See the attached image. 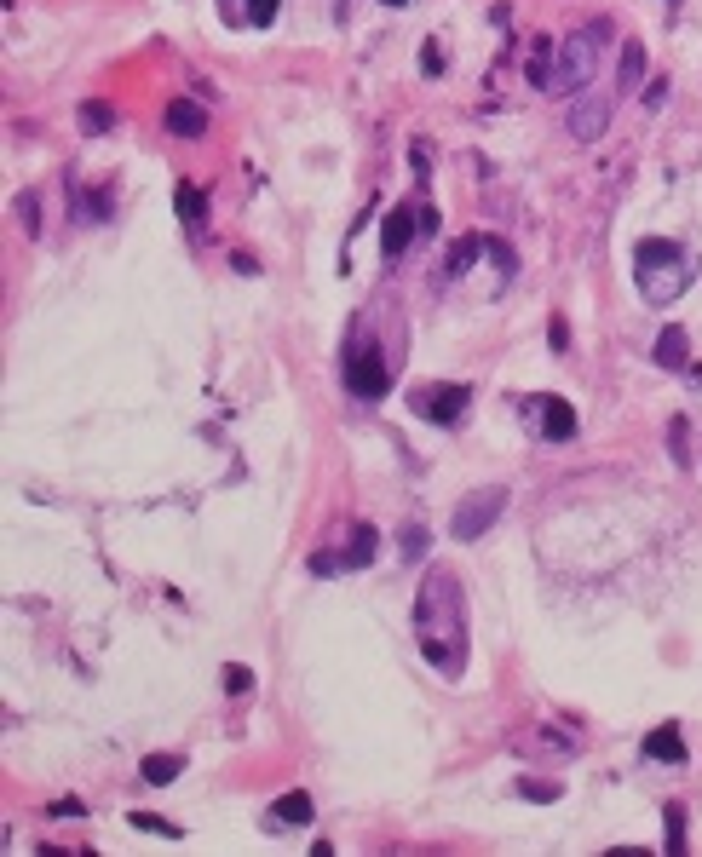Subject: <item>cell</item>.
<instances>
[{"mask_svg": "<svg viewBox=\"0 0 702 857\" xmlns=\"http://www.w3.org/2000/svg\"><path fill=\"white\" fill-rule=\"evenodd\" d=\"M415 639H421L426 662L438 673L455 679L467 668V593H461L455 570H444V564H432L421 593H415Z\"/></svg>", "mask_w": 702, "mask_h": 857, "instance_id": "cell-1", "label": "cell"}, {"mask_svg": "<svg viewBox=\"0 0 702 857\" xmlns=\"http://www.w3.org/2000/svg\"><path fill=\"white\" fill-rule=\"evenodd\" d=\"M633 271H639V294L651 305H668L685 294V282H691V259H685V248L679 242H668V236H645L639 242V254H633Z\"/></svg>", "mask_w": 702, "mask_h": 857, "instance_id": "cell-2", "label": "cell"}, {"mask_svg": "<svg viewBox=\"0 0 702 857\" xmlns=\"http://www.w3.org/2000/svg\"><path fill=\"white\" fill-rule=\"evenodd\" d=\"M605 35H610V24H593V29H582V35H570V41H564L559 87H570V93L593 87V75H599V41H605Z\"/></svg>", "mask_w": 702, "mask_h": 857, "instance_id": "cell-3", "label": "cell"}, {"mask_svg": "<svg viewBox=\"0 0 702 857\" xmlns=\"http://www.w3.org/2000/svg\"><path fill=\"white\" fill-rule=\"evenodd\" d=\"M346 386L357 397H380L386 386H392L386 357L375 351V340H351V351H346Z\"/></svg>", "mask_w": 702, "mask_h": 857, "instance_id": "cell-4", "label": "cell"}, {"mask_svg": "<svg viewBox=\"0 0 702 857\" xmlns=\"http://www.w3.org/2000/svg\"><path fill=\"white\" fill-rule=\"evenodd\" d=\"M501 512H507V489H495V484L490 489H472L467 501L455 507V541H478Z\"/></svg>", "mask_w": 702, "mask_h": 857, "instance_id": "cell-5", "label": "cell"}, {"mask_svg": "<svg viewBox=\"0 0 702 857\" xmlns=\"http://www.w3.org/2000/svg\"><path fill=\"white\" fill-rule=\"evenodd\" d=\"M467 403H472V386L444 380V386H421L415 392V415H426L432 426H455V420L467 415Z\"/></svg>", "mask_w": 702, "mask_h": 857, "instance_id": "cell-6", "label": "cell"}, {"mask_svg": "<svg viewBox=\"0 0 702 857\" xmlns=\"http://www.w3.org/2000/svg\"><path fill=\"white\" fill-rule=\"evenodd\" d=\"M524 409L536 415V432H541V438H553V443L576 438V409H570L564 397H524Z\"/></svg>", "mask_w": 702, "mask_h": 857, "instance_id": "cell-7", "label": "cell"}, {"mask_svg": "<svg viewBox=\"0 0 702 857\" xmlns=\"http://www.w3.org/2000/svg\"><path fill=\"white\" fill-rule=\"evenodd\" d=\"M605 121H610V98H593L582 87V98L570 104V133H576V139H599V133H605Z\"/></svg>", "mask_w": 702, "mask_h": 857, "instance_id": "cell-8", "label": "cell"}, {"mask_svg": "<svg viewBox=\"0 0 702 857\" xmlns=\"http://www.w3.org/2000/svg\"><path fill=\"white\" fill-rule=\"evenodd\" d=\"M409 236H421V213H409V202H403V208L386 213V231H380V254H386V259H398L403 248H409Z\"/></svg>", "mask_w": 702, "mask_h": 857, "instance_id": "cell-9", "label": "cell"}, {"mask_svg": "<svg viewBox=\"0 0 702 857\" xmlns=\"http://www.w3.org/2000/svg\"><path fill=\"white\" fill-rule=\"evenodd\" d=\"M167 133H179V139H202V133H208V110H202V104H190V98H173V104H167Z\"/></svg>", "mask_w": 702, "mask_h": 857, "instance_id": "cell-10", "label": "cell"}, {"mask_svg": "<svg viewBox=\"0 0 702 857\" xmlns=\"http://www.w3.org/2000/svg\"><path fill=\"white\" fill-rule=\"evenodd\" d=\"M645 754L662 765H679L685 760V737H679V725H656L651 737H645Z\"/></svg>", "mask_w": 702, "mask_h": 857, "instance_id": "cell-11", "label": "cell"}, {"mask_svg": "<svg viewBox=\"0 0 702 857\" xmlns=\"http://www.w3.org/2000/svg\"><path fill=\"white\" fill-rule=\"evenodd\" d=\"M375 547H380V530H375V524H357V530H351V541H346V553H340V570L369 564V558H375Z\"/></svg>", "mask_w": 702, "mask_h": 857, "instance_id": "cell-12", "label": "cell"}, {"mask_svg": "<svg viewBox=\"0 0 702 857\" xmlns=\"http://www.w3.org/2000/svg\"><path fill=\"white\" fill-rule=\"evenodd\" d=\"M179 771H185V760H179V754H150V760L139 765V777L150 788H173V783H179Z\"/></svg>", "mask_w": 702, "mask_h": 857, "instance_id": "cell-13", "label": "cell"}, {"mask_svg": "<svg viewBox=\"0 0 702 857\" xmlns=\"http://www.w3.org/2000/svg\"><path fill=\"white\" fill-rule=\"evenodd\" d=\"M271 823H294V829L311 823V794H305V788H288L277 806H271Z\"/></svg>", "mask_w": 702, "mask_h": 857, "instance_id": "cell-14", "label": "cell"}, {"mask_svg": "<svg viewBox=\"0 0 702 857\" xmlns=\"http://www.w3.org/2000/svg\"><path fill=\"white\" fill-rule=\"evenodd\" d=\"M173 208L185 213L190 231H202V225H208V196H202L196 185H179V190H173Z\"/></svg>", "mask_w": 702, "mask_h": 857, "instance_id": "cell-15", "label": "cell"}, {"mask_svg": "<svg viewBox=\"0 0 702 857\" xmlns=\"http://www.w3.org/2000/svg\"><path fill=\"white\" fill-rule=\"evenodd\" d=\"M679 363H685V328L668 323L662 340H656V369H679Z\"/></svg>", "mask_w": 702, "mask_h": 857, "instance_id": "cell-16", "label": "cell"}, {"mask_svg": "<svg viewBox=\"0 0 702 857\" xmlns=\"http://www.w3.org/2000/svg\"><path fill=\"white\" fill-rule=\"evenodd\" d=\"M639 75H645V47H639V41H628V47H622V75H616V87H622V93H633V87H639Z\"/></svg>", "mask_w": 702, "mask_h": 857, "instance_id": "cell-17", "label": "cell"}, {"mask_svg": "<svg viewBox=\"0 0 702 857\" xmlns=\"http://www.w3.org/2000/svg\"><path fill=\"white\" fill-rule=\"evenodd\" d=\"M478 248H484V236H461V242L449 248L444 271H449V277H467V265H472V259H478Z\"/></svg>", "mask_w": 702, "mask_h": 857, "instance_id": "cell-18", "label": "cell"}, {"mask_svg": "<svg viewBox=\"0 0 702 857\" xmlns=\"http://www.w3.org/2000/svg\"><path fill=\"white\" fill-rule=\"evenodd\" d=\"M127 823H133V829H144V834H162V840H179V823H167V817H150V811H133V817H127Z\"/></svg>", "mask_w": 702, "mask_h": 857, "instance_id": "cell-19", "label": "cell"}, {"mask_svg": "<svg viewBox=\"0 0 702 857\" xmlns=\"http://www.w3.org/2000/svg\"><path fill=\"white\" fill-rule=\"evenodd\" d=\"M81 127H87V133H110V127H116V110H110V104H81Z\"/></svg>", "mask_w": 702, "mask_h": 857, "instance_id": "cell-20", "label": "cell"}, {"mask_svg": "<svg viewBox=\"0 0 702 857\" xmlns=\"http://www.w3.org/2000/svg\"><path fill=\"white\" fill-rule=\"evenodd\" d=\"M662 823H668V857H679V852H685V811L668 806V811H662Z\"/></svg>", "mask_w": 702, "mask_h": 857, "instance_id": "cell-21", "label": "cell"}, {"mask_svg": "<svg viewBox=\"0 0 702 857\" xmlns=\"http://www.w3.org/2000/svg\"><path fill=\"white\" fill-rule=\"evenodd\" d=\"M219 679H225V691H231V696H248V691H254V673L242 668V662H231Z\"/></svg>", "mask_w": 702, "mask_h": 857, "instance_id": "cell-22", "label": "cell"}, {"mask_svg": "<svg viewBox=\"0 0 702 857\" xmlns=\"http://www.w3.org/2000/svg\"><path fill=\"white\" fill-rule=\"evenodd\" d=\"M398 547H403V558H421L426 553V524H403Z\"/></svg>", "mask_w": 702, "mask_h": 857, "instance_id": "cell-23", "label": "cell"}, {"mask_svg": "<svg viewBox=\"0 0 702 857\" xmlns=\"http://www.w3.org/2000/svg\"><path fill=\"white\" fill-rule=\"evenodd\" d=\"M518 794H524V800H559V783H541V777H524V783H518Z\"/></svg>", "mask_w": 702, "mask_h": 857, "instance_id": "cell-24", "label": "cell"}, {"mask_svg": "<svg viewBox=\"0 0 702 857\" xmlns=\"http://www.w3.org/2000/svg\"><path fill=\"white\" fill-rule=\"evenodd\" d=\"M277 6H282V0H248V24H271V18H277Z\"/></svg>", "mask_w": 702, "mask_h": 857, "instance_id": "cell-25", "label": "cell"}, {"mask_svg": "<svg viewBox=\"0 0 702 857\" xmlns=\"http://www.w3.org/2000/svg\"><path fill=\"white\" fill-rule=\"evenodd\" d=\"M490 259H495V271H513V248L507 242H490Z\"/></svg>", "mask_w": 702, "mask_h": 857, "instance_id": "cell-26", "label": "cell"}, {"mask_svg": "<svg viewBox=\"0 0 702 857\" xmlns=\"http://www.w3.org/2000/svg\"><path fill=\"white\" fill-rule=\"evenodd\" d=\"M421 70H426V75H438V70H444V52L426 47V52H421Z\"/></svg>", "mask_w": 702, "mask_h": 857, "instance_id": "cell-27", "label": "cell"}, {"mask_svg": "<svg viewBox=\"0 0 702 857\" xmlns=\"http://www.w3.org/2000/svg\"><path fill=\"white\" fill-rule=\"evenodd\" d=\"M415 213H421V236L438 231V208H415Z\"/></svg>", "mask_w": 702, "mask_h": 857, "instance_id": "cell-28", "label": "cell"}, {"mask_svg": "<svg viewBox=\"0 0 702 857\" xmlns=\"http://www.w3.org/2000/svg\"><path fill=\"white\" fill-rule=\"evenodd\" d=\"M380 6H409V0H380Z\"/></svg>", "mask_w": 702, "mask_h": 857, "instance_id": "cell-29", "label": "cell"}]
</instances>
